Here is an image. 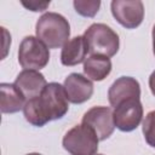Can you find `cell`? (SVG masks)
Segmentation results:
<instances>
[{"mask_svg": "<svg viewBox=\"0 0 155 155\" xmlns=\"http://www.w3.org/2000/svg\"><path fill=\"white\" fill-rule=\"evenodd\" d=\"M114 124L122 132H131L136 130L143 119V105L140 99L132 98L120 103L113 111Z\"/></svg>", "mask_w": 155, "mask_h": 155, "instance_id": "52a82bcc", "label": "cell"}, {"mask_svg": "<svg viewBox=\"0 0 155 155\" xmlns=\"http://www.w3.org/2000/svg\"><path fill=\"white\" fill-rule=\"evenodd\" d=\"M132 98H140V85L132 76H121L116 79L109 87L108 99L110 105L114 108Z\"/></svg>", "mask_w": 155, "mask_h": 155, "instance_id": "30bf717a", "label": "cell"}, {"mask_svg": "<svg viewBox=\"0 0 155 155\" xmlns=\"http://www.w3.org/2000/svg\"><path fill=\"white\" fill-rule=\"evenodd\" d=\"M149 87H150V91L151 93L155 96V70L150 74L149 76Z\"/></svg>", "mask_w": 155, "mask_h": 155, "instance_id": "ac0fdd59", "label": "cell"}, {"mask_svg": "<svg viewBox=\"0 0 155 155\" xmlns=\"http://www.w3.org/2000/svg\"><path fill=\"white\" fill-rule=\"evenodd\" d=\"M27 155H42V154H39V153H29Z\"/></svg>", "mask_w": 155, "mask_h": 155, "instance_id": "ffe728a7", "label": "cell"}, {"mask_svg": "<svg viewBox=\"0 0 155 155\" xmlns=\"http://www.w3.org/2000/svg\"><path fill=\"white\" fill-rule=\"evenodd\" d=\"M88 47L84 35L70 39L62 48L61 62L65 67H74L86 61Z\"/></svg>", "mask_w": 155, "mask_h": 155, "instance_id": "7c38bea8", "label": "cell"}, {"mask_svg": "<svg viewBox=\"0 0 155 155\" xmlns=\"http://www.w3.org/2000/svg\"><path fill=\"white\" fill-rule=\"evenodd\" d=\"M82 124L90 126L99 140H105L113 134L115 128L113 109L110 107H93L84 114Z\"/></svg>", "mask_w": 155, "mask_h": 155, "instance_id": "ba28073f", "label": "cell"}, {"mask_svg": "<svg viewBox=\"0 0 155 155\" xmlns=\"http://www.w3.org/2000/svg\"><path fill=\"white\" fill-rule=\"evenodd\" d=\"M22 5H23L25 8L30 10V11H34V12H41V11H45V10L48 7L50 1H35V0L29 1V2H27V1H22Z\"/></svg>", "mask_w": 155, "mask_h": 155, "instance_id": "e0dca14e", "label": "cell"}, {"mask_svg": "<svg viewBox=\"0 0 155 155\" xmlns=\"http://www.w3.org/2000/svg\"><path fill=\"white\" fill-rule=\"evenodd\" d=\"M84 38L86 40L88 52L91 54H101L105 57H113L119 51L120 40L116 31L104 23L91 24Z\"/></svg>", "mask_w": 155, "mask_h": 155, "instance_id": "3957f363", "label": "cell"}, {"mask_svg": "<svg viewBox=\"0 0 155 155\" xmlns=\"http://www.w3.org/2000/svg\"><path fill=\"white\" fill-rule=\"evenodd\" d=\"M151 36H153V51H154V56H155V24H154V27H153Z\"/></svg>", "mask_w": 155, "mask_h": 155, "instance_id": "d6986e66", "label": "cell"}, {"mask_svg": "<svg viewBox=\"0 0 155 155\" xmlns=\"http://www.w3.org/2000/svg\"><path fill=\"white\" fill-rule=\"evenodd\" d=\"M68 102L64 86L58 82H50L40 96L25 102L23 114L29 124L42 127L48 121L62 119L68 113Z\"/></svg>", "mask_w": 155, "mask_h": 155, "instance_id": "6da1fadb", "label": "cell"}, {"mask_svg": "<svg viewBox=\"0 0 155 155\" xmlns=\"http://www.w3.org/2000/svg\"><path fill=\"white\" fill-rule=\"evenodd\" d=\"M75 11L84 17H94L101 7L99 0H75L73 2Z\"/></svg>", "mask_w": 155, "mask_h": 155, "instance_id": "9a60e30c", "label": "cell"}, {"mask_svg": "<svg viewBox=\"0 0 155 155\" xmlns=\"http://www.w3.org/2000/svg\"><path fill=\"white\" fill-rule=\"evenodd\" d=\"M110 8L116 22L126 29H134L143 22L144 5L140 0H113Z\"/></svg>", "mask_w": 155, "mask_h": 155, "instance_id": "8992f818", "label": "cell"}, {"mask_svg": "<svg viewBox=\"0 0 155 155\" xmlns=\"http://www.w3.org/2000/svg\"><path fill=\"white\" fill-rule=\"evenodd\" d=\"M0 92H1V113L2 114H13L18 113L24 108L25 97L23 93L17 88L15 84L2 82L0 84Z\"/></svg>", "mask_w": 155, "mask_h": 155, "instance_id": "4fadbf2b", "label": "cell"}, {"mask_svg": "<svg viewBox=\"0 0 155 155\" xmlns=\"http://www.w3.org/2000/svg\"><path fill=\"white\" fill-rule=\"evenodd\" d=\"M50 61L48 47L35 36H25L19 44L18 62L22 68L29 70H40Z\"/></svg>", "mask_w": 155, "mask_h": 155, "instance_id": "5b68a950", "label": "cell"}, {"mask_svg": "<svg viewBox=\"0 0 155 155\" xmlns=\"http://www.w3.org/2000/svg\"><path fill=\"white\" fill-rule=\"evenodd\" d=\"M36 38L48 48L63 47L70 36V24L68 19L57 12H46L36 22Z\"/></svg>", "mask_w": 155, "mask_h": 155, "instance_id": "7a4b0ae2", "label": "cell"}, {"mask_svg": "<svg viewBox=\"0 0 155 155\" xmlns=\"http://www.w3.org/2000/svg\"><path fill=\"white\" fill-rule=\"evenodd\" d=\"M143 134L145 142L151 148H155V110H151L147 114L143 121Z\"/></svg>", "mask_w": 155, "mask_h": 155, "instance_id": "2e32d148", "label": "cell"}, {"mask_svg": "<svg viewBox=\"0 0 155 155\" xmlns=\"http://www.w3.org/2000/svg\"><path fill=\"white\" fill-rule=\"evenodd\" d=\"M17 88L23 93V96L28 99L40 96L44 88L47 85L45 76L39 70H29L23 69L16 78L13 82Z\"/></svg>", "mask_w": 155, "mask_h": 155, "instance_id": "8fae6325", "label": "cell"}, {"mask_svg": "<svg viewBox=\"0 0 155 155\" xmlns=\"http://www.w3.org/2000/svg\"><path fill=\"white\" fill-rule=\"evenodd\" d=\"M98 142L96 132L81 122L64 134L62 144L70 155H94L98 150Z\"/></svg>", "mask_w": 155, "mask_h": 155, "instance_id": "277c9868", "label": "cell"}, {"mask_svg": "<svg viewBox=\"0 0 155 155\" xmlns=\"http://www.w3.org/2000/svg\"><path fill=\"white\" fill-rule=\"evenodd\" d=\"M111 71V61L109 57L101 54H91L84 62L85 75L93 81L104 80Z\"/></svg>", "mask_w": 155, "mask_h": 155, "instance_id": "5bb4252c", "label": "cell"}, {"mask_svg": "<svg viewBox=\"0 0 155 155\" xmlns=\"http://www.w3.org/2000/svg\"><path fill=\"white\" fill-rule=\"evenodd\" d=\"M64 90L68 101L74 104H81L88 101L93 94L92 81L79 73L69 74L64 80Z\"/></svg>", "mask_w": 155, "mask_h": 155, "instance_id": "9c48e42d", "label": "cell"}]
</instances>
